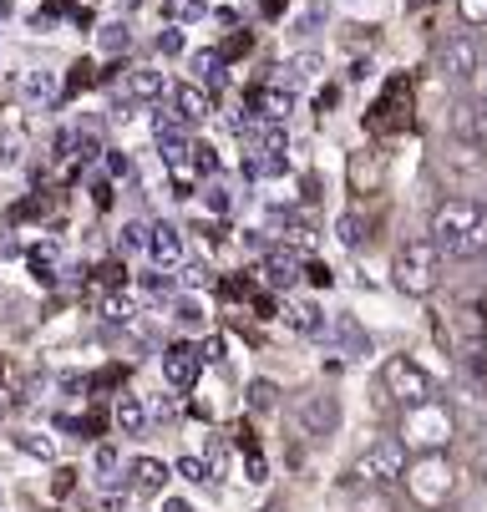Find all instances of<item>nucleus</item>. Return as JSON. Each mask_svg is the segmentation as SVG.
Listing matches in <instances>:
<instances>
[{
	"label": "nucleus",
	"mask_w": 487,
	"mask_h": 512,
	"mask_svg": "<svg viewBox=\"0 0 487 512\" xmlns=\"http://www.w3.org/2000/svg\"><path fill=\"white\" fill-rule=\"evenodd\" d=\"M432 239L452 259H477L487 254V208L477 198H447L432 213Z\"/></svg>",
	"instance_id": "obj_1"
},
{
	"label": "nucleus",
	"mask_w": 487,
	"mask_h": 512,
	"mask_svg": "<svg viewBox=\"0 0 487 512\" xmlns=\"http://www.w3.org/2000/svg\"><path fill=\"white\" fill-rule=\"evenodd\" d=\"M391 279H396L401 295L427 300L432 289H437V279H442V249H437V239H406L396 249V259H391Z\"/></svg>",
	"instance_id": "obj_2"
},
{
	"label": "nucleus",
	"mask_w": 487,
	"mask_h": 512,
	"mask_svg": "<svg viewBox=\"0 0 487 512\" xmlns=\"http://www.w3.org/2000/svg\"><path fill=\"white\" fill-rule=\"evenodd\" d=\"M452 487H457V472L442 452H422V462L406 467V492L416 507H442L452 497Z\"/></svg>",
	"instance_id": "obj_3"
},
{
	"label": "nucleus",
	"mask_w": 487,
	"mask_h": 512,
	"mask_svg": "<svg viewBox=\"0 0 487 512\" xmlns=\"http://www.w3.org/2000/svg\"><path fill=\"white\" fill-rule=\"evenodd\" d=\"M381 386H386V396H396L401 406H427V401H437V381H432L411 355L381 360Z\"/></svg>",
	"instance_id": "obj_4"
},
{
	"label": "nucleus",
	"mask_w": 487,
	"mask_h": 512,
	"mask_svg": "<svg viewBox=\"0 0 487 512\" xmlns=\"http://www.w3.org/2000/svg\"><path fill=\"white\" fill-rule=\"evenodd\" d=\"M401 436H406V447H416V452H442V447L452 442V411H447L442 401L406 406Z\"/></svg>",
	"instance_id": "obj_5"
},
{
	"label": "nucleus",
	"mask_w": 487,
	"mask_h": 512,
	"mask_svg": "<svg viewBox=\"0 0 487 512\" xmlns=\"http://www.w3.org/2000/svg\"><path fill=\"white\" fill-rule=\"evenodd\" d=\"M356 482L366 487H391V482H406V442H396V436H381V442H371L361 457H356Z\"/></svg>",
	"instance_id": "obj_6"
},
{
	"label": "nucleus",
	"mask_w": 487,
	"mask_h": 512,
	"mask_svg": "<svg viewBox=\"0 0 487 512\" xmlns=\"http://www.w3.org/2000/svg\"><path fill=\"white\" fill-rule=\"evenodd\" d=\"M366 127L381 132V137L411 127V82H406V77H391V82H386V92H381L376 107L366 112Z\"/></svg>",
	"instance_id": "obj_7"
},
{
	"label": "nucleus",
	"mask_w": 487,
	"mask_h": 512,
	"mask_svg": "<svg viewBox=\"0 0 487 512\" xmlns=\"http://www.w3.org/2000/svg\"><path fill=\"white\" fill-rule=\"evenodd\" d=\"M203 345H193V340H173L168 350H163V381L173 386V391H193V381H198V371H203Z\"/></svg>",
	"instance_id": "obj_8"
},
{
	"label": "nucleus",
	"mask_w": 487,
	"mask_h": 512,
	"mask_svg": "<svg viewBox=\"0 0 487 512\" xmlns=\"http://www.w3.org/2000/svg\"><path fill=\"white\" fill-rule=\"evenodd\" d=\"M163 92H168V77L158 66H132V71H122L117 107H148V102H163Z\"/></svg>",
	"instance_id": "obj_9"
},
{
	"label": "nucleus",
	"mask_w": 487,
	"mask_h": 512,
	"mask_svg": "<svg viewBox=\"0 0 487 512\" xmlns=\"http://www.w3.org/2000/svg\"><path fill=\"white\" fill-rule=\"evenodd\" d=\"M330 355H345V360H361V355H371V335L351 320V315H335V320H325V330L315 335Z\"/></svg>",
	"instance_id": "obj_10"
},
{
	"label": "nucleus",
	"mask_w": 487,
	"mask_h": 512,
	"mask_svg": "<svg viewBox=\"0 0 487 512\" xmlns=\"http://www.w3.org/2000/svg\"><path fill=\"white\" fill-rule=\"evenodd\" d=\"M437 71L447 82H467V77H477L482 71V51H477V41L472 36H452L442 51H437Z\"/></svg>",
	"instance_id": "obj_11"
},
{
	"label": "nucleus",
	"mask_w": 487,
	"mask_h": 512,
	"mask_svg": "<svg viewBox=\"0 0 487 512\" xmlns=\"http://www.w3.org/2000/svg\"><path fill=\"white\" fill-rule=\"evenodd\" d=\"M249 112L264 117V122H290V112H295V92L280 87V82L254 87V92H249Z\"/></svg>",
	"instance_id": "obj_12"
},
{
	"label": "nucleus",
	"mask_w": 487,
	"mask_h": 512,
	"mask_svg": "<svg viewBox=\"0 0 487 512\" xmlns=\"http://www.w3.org/2000/svg\"><path fill=\"white\" fill-rule=\"evenodd\" d=\"M320 71H325V56H320V51H300V56L280 61V71H274V82L290 87V92H305V87L320 77Z\"/></svg>",
	"instance_id": "obj_13"
},
{
	"label": "nucleus",
	"mask_w": 487,
	"mask_h": 512,
	"mask_svg": "<svg viewBox=\"0 0 487 512\" xmlns=\"http://www.w3.org/2000/svg\"><path fill=\"white\" fill-rule=\"evenodd\" d=\"M280 320H285L295 335H310V340L325 330V315H320V305H315V300H305V295H285V300H280Z\"/></svg>",
	"instance_id": "obj_14"
},
{
	"label": "nucleus",
	"mask_w": 487,
	"mask_h": 512,
	"mask_svg": "<svg viewBox=\"0 0 487 512\" xmlns=\"http://www.w3.org/2000/svg\"><path fill=\"white\" fill-rule=\"evenodd\" d=\"M127 477H132V482H127L132 492H143V497H163V487H168L173 467H168V462H158V457H132Z\"/></svg>",
	"instance_id": "obj_15"
},
{
	"label": "nucleus",
	"mask_w": 487,
	"mask_h": 512,
	"mask_svg": "<svg viewBox=\"0 0 487 512\" xmlns=\"http://www.w3.org/2000/svg\"><path fill=\"white\" fill-rule=\"evenodd\" d=\"M300 426H305L310 436H330V431L340 426V401H335V396H305V401H300Z\"/></svg>",
	"instance_id": "obj_16"
},
{
	"label": "nucleus",
	"mask_w": 487,
	"mask_h": 512,
	"mask_svg": "<svg viewBox=\"0 0 487 512\" xmlns=\"http://www.w3.org/2000/svg\"><path fill=\"white\" fill-rule=\"evenodd\" d=\"M148 259H153L158 269H178V264H183V234H178L173 224H153V229H148Z\"/></svg>",
	"instance_id": "obj_17"
},
{
	"label": "nucleus",
	"mask_w": 487,
	"mask_h": 512,
	"mask_svg": "<svg viewBox=\"0 0 487 512\" xmlns=\"http://www.w3.org/2000/svg\"><path fill=\"white\" fill-rule=\"evenodd\" d=\"M300 274H305V264H300L295 249H269V254H264V279H269L274 289H285V295H290V289L300 284Z\"/></svg>",
	"instance_id": "obj_18"
},
{
	"label": "nucleus",
	"mask_w": 487,
	"mask_h": 512,
	"mask_svg": "<svg viewBox=\"0 0 487 512\" xmlns=\"http://www.w3.org/2000/svg\"><path fill=\"white\" fill-rule=\"evenodd\" d=\"M173 112L193 127V122H203L208 112H214V97H208L203 82H183V87H173Z\"/></svg>",
	"instance_id": "obj_19"
},
{
	"label": "nucleus",
	"mask_w": 487,
	"mask_h": 512,
	"mask_svg": "<svg viewBox=\"0 0 487 512\" xmlns=\"http://www.w3.org/2000/svg\"><path fill=\"white\" fill-rule=\"evenodd\" d=\"M148 406H143V396H117L112 401V426L122 431V436H143L148 431Z\"/></svg>",
	"instance_id": "obj_20"
},
{
	"label": "nucleus",
	"mask_w": 487,
	"mask_h": 512,
	"mask_svg": "<svg viewBox=\"0 0 487 512\" xmlns=\"http://www.w3.org/2000/svg\"><path fill=\"white\" fill-rule=\"evenodd\" d=\"M97 487H102V492H117V487H122V452L107 447V442L97 447Z\"/></svg>",
	"instance_id": "obj_21"
},
{
	"label": "nucleus",
	"mask_w": 487,
	"mask_h": 512,
	"mask_svg": "<svg viewBox=\"0 0 487 512\" xmlns=\"http://www.w3.org/2000/svg\"><path fill=\"white\" fill-rule=\"evenodd\" d=\"M447 122H452V132H457L462 142H477V132H482V117H477V107H472V102H452Z\"/></svg>",
	"instance_id": "obj_22"
},
{
	"label": "nucleus",
	"mask_w": 487,
	"mask_h": 512,
	"mask_svg": "<svg viewBox=\"0 0 487 512\" xmlns=\"http://www.w3.org/2000/svg\"><path fill=\"white\" fill-rule=\"evenodd\" d=\"M31 274H36L41 284H56V274H61V249H56V244L31 249Z\"/></svg>",
	"instance_id": "obj_23"
},
{
	"label": "nucleus",
	"mask_w": 487,
	"mask_h": 512,
	"mask_svg": "<svg viewBox=\"0 0 487 512\" xmlns=\"http://www.w3.org/2000/svg\"><path fill=\"white\" fill-rule=\"evenodd\" d=\"M21 97L26 102H51L56 97V77H51V71H26V77H21Z\"/></svg>",
	"instance_id": "obj_24"
},
{
	"label": "nucleus",
	"mask_w": 487,
	"mask_h": 512,
	"mask_svg": "<svg viewBox=\"0 0 487 512\" xmlns=\"http://www.w3.org/2000/svg\"><path fill=\"white\" fill-rule=\"evenodd\" d=\"M97 46H102L107 56H122V51L132 46V26H127V21H107V26L97 31Z\"/></svg>",
	"instance_id": "obj_25"
},
{
	"label": "nucleus",
	"mask_w": 487,
	"mask_h": 512,
	"mask_svg": "<svg viewBox=\"0 0 487 512\" xmlns=\"http://www.w3.org/2000/svg\"><path fill=\"white\" fill-rule=\"evenodd\" d=\"M224 61H229L224 51H198V56L188 61V66H193V82H203V87H214V82H219V66H224Z\"/></svg>",
	"instance_id": "obj_26"
},
{
	"label": "nucleus",
	"mask_w": 487,
	"mask_h": 512,
	"mask_svg": "<svg viewBox=\"0 0 487 512\" xmlns=\"http://www.w3.org/2000/svg\"><path fill=\"white\" fill-rule=\"evenodd\" d=\"M203 208L224 218V213L234 208V188H229L224 178H208V183H203Z\"/></svg>",
	"instance_id": "obj_27"
},
{
	"label": "nucleus",
	"mask_w": 487,
	"mask_h": 512,
	"mask_svg": "<svg viewBox=\"0 0 487 512\" xmlns=\"http://www.w3.org/2000/svg\"><path fill=\"white\" fill-rule=\"evenodd\" d=\"M16 447H21L26 457H41V462H56V442H51V436H41V431H16Z\"/></svg>",
	"instance_id": "obj_28"
},
{
	"label": "nucleus",
	"mask_w": 487,
	"mask_h": 512,
	"mask_svg": "<svg viewBox=\"0 0 487 512\" xmlns=\"http://www.w3.org/2000/svg\"><path fill=\"white\" fill-rule=\"evenodd\" d=\"M102 320H107V325H137V305H132L127 295H107V300H102Z\"/></svg>",
	"instance_id": "obj_29"
},
{
	"label": "nucleus",
	"mask_w": 487,
	"mask_h": 512,
	"mask_svg": "<svg viewBox=\"0 0 487 512\" xmlns=\"http://www.w3.org/2000/svg\"><path fill=\"white\" fill-rule=\"evenodd\" d=\"M137 249L148 254V224H137V218H127L122 234H117V254H137Z\"/></svg>",
	"instance_id": "obj_30"
},
{
	"label": "nucleus",
	"mask_w": 487,
	"mask_h": 512,
	"mask_svg": "<svg viewBox=\"0 0 487 512\" xmlns=\"http://www.w3.org/2000/svg\"><path fill=\"white\" fill-rule=\"evenodd\" d=\"M203 16H208V0H168L173 26H188V21H203Z\"/></svg>",
	"instance_id": "obj_31"
},
{
	"label": "nucleus",
	"mask_w": 487,
	"mask_h": 512,
	"mask_svg": "<svg viewBox=\"0 0 487 512\" xmlns=\"http://www.w3.org/2000/svg\"><path fill=\"white\" fill-rule=\"evenodd\" d=\"M335 234H340V244H345V249H361V239H366V224H361V213H340Z\"/></svg>",
	"instance_id": "obj_32"
},
{
	"label": "nucleus",
	"mask_w": 487,
	"mask_h": 512,
	"mask_svg": "<svg viewBox=\"0 0 487 512\" xmlns=\"http://www.w3.org/2000/svg\"><path fill=\"white\" fill-rule=\"evenodd\" d=\"M274 396H280V386H274V381H249V406L254 411H269Z\"/></svg>",
	"instance_id": "obj_33"
},
{
	"label": "nucleus",
	"mask_w": 487,
	"mask_h": 512,
	"mask_svg": "<svg viewBox=\"0 0 487 512\" xmlns=\"http://www.w3.org/2000/svg\"><path fill=\"white\" fill-rule=\"evenodd\" d=\"M224 457H229V452H224V442H219V436H208V447H203V462H208V472H214V482L224 477Z\"/></svg>",
	"instance_id": "obj_34"
},
{
	"label": "nucleus",
	"mask_w": 487,
	"mask_h": 512,
	"mask_svg": "<svg viewBox=\"0 0 487 512\" xmlns=\"http://www.w3.org/2000/svg\"><path fill=\"white\" fill-rule=\"evenodd\" d=\"M178 472H183L188 482H198V487H203V482H214V472H208V462H203V457H183V462H178Z\"/></svg>",
	"instance_id": "obj_35"
},
{
	"label": "nucleus",
	"mask_w": 487,
	"mask_h": 512,
	"mask_svg": "<svg viewBox=\"0 0 487 512\" xmlns=\"http://www.w3.org/2000/svg\"><path fill=\"white\" fill-rule=\"evenodd\" d=\"M457 16L467 26H487V0H457Z\"/></svg>",
	"instance_id": "obj_36"
},
{
	"label": "nucleus",
	"mask_w": 487,
	"mask_h": 512,
	"mask_svg": "<svg viewBox=\"0 0 487 512\" xmlns=\"http://www.w3.org/2000/svg\"><path fill=\"white\" fill-rule=\"evenodd\" d=\"M325 21H330V11H325V6H310V11L295 21V36H310V31H320Z\"/></svg>",
	"instance_id": "obj_37"
},
{
	"label": "nucleus",
	"mask_w": 487,
	"mask_h": 512,
	"mask_svg": "<svg viewBox=\"0 0 487 512\" xmlns=\"http://www.w3.org/2000/svg\"><path fill=\"white\" fill-rule=\"evenodd\" d=\"M92 82H102V71H92V61H77V66H72V82H66V87L82 92V87H92Z\"/></svg>",
	"instance_id": "obj_38"
},
{
	"label": "nucleus",
	"mask_w": 487,
	"mask_h": 512,
	"mask_svg": "<svg viewBox=\"0 0 487 512\" xmlns=\"http://www.w3.org/2000/svg\"><path fill=\"white\" fill-rule=\"evenodd\" d=\"M183 284L188 289H208V284H214V269H208V264H188L183 269Z\"/></svg>",
	"instance_id": "obj_39"
},
{
	"label": "nucleus",
	"mask_w": 487,
	"mask_h": 512,
	"mask_svg": "<svg viewBox=\"0 0 487 512\" xmlns=\"http://www.w3.org/2000/svg\"><path fill=\"white\" fill-rule=\"evenodd\" d=\"M249 51H254V36H249V31H234V36L224 41V56H229V61H234V56H249Z\"/></svg>",
	"instance_id": "obj_40"
},
{
	"label": "nucleus",
	"mask_w": 487,
	"mask_h": 512,
	"mask_svg": "<svg viewBox=\"0 0 487 512\" xmlns=\"http://www.w3.org/2000/svg\"><path fill=\"white\" fill-rule=\"evenodd\" d=\"M72 487H77V472H72V467H56V477H51V492H56V497H66Z\"/></svg>",
	"instance_id": "obj_41"
},
{
	"label": "nucleus",
	"mask_w": 487,
	"mask_h": 512,
	"mask_svg": "<svg viewBox=\"0 0 487 512\" xmlns=\"http://www.w3.org/2000/svg\"><path fill=\"white\" fill-rule=\"evenodd\" d=\"M198 173H203V178L219 173V158H214V148H208V142H198Z\"/></svg>",
	"instance_id": "obj_42"
},
{
	"label": "nucleus",
	"mask_w": 487,
	"mask_h": 512,
	"mask_svg": "<svg viewBox=\"0 0 487 512\" xmlns=\"http://www.w3.org/2000/svg\"><path fill=\"white\" fill-rule=\"evenodd\" d=\"M173 320H178L183 330H198V325H203V315H198V305H188V300L178 305V315H173Z\"/></svg>",
	"instance_id": "obj_43"
},
{
	"label": "nucleus",
	"mask_w": 487,
	"mask_h": 512,
	"mask_svg": "<svg viewBox=\"0 0 487 512\" xmlns=\"http://www.w3.org/2000/svg\"><path fill=\"white\" fill-rule=\"evenodd\" d=\"M305 279H310V284H325V289L335 284V274H330V264H305Z\"/></svg>",
	"instance_id": "obj_44"
},
{
	"label": "nucleus",
	"mask_w": 487,
	"mask_h": 512,
	"mask_svg": "<svg viewBox=\"0 0 487 512\" xmlns=\"http://www.w3.org/2000/svg\"><path fill=\"white\" fill-rule=\"evenodd\" d=\"M158 51H163V56H178V51H183V36H178V31H163V36H158Z\"/></svg>",
	"instance_id": "obj_45"
},
{
	"label": "nucleus",
	"mask_w": 487,
	"mask_h": 512,
	"mask_svg": "<svg viewBox=\"0 0 487 512\" xmlns=\"http://www.w3.org/2000/svg\"><path fill=\"white\" fill-rule=\"evenodd\" d=\"M249 482H269V467H264L259 452H249Z\"/></svg>",
	"instance_id": "obj_46"
},
{
	"label": "nucleus",
	"mask_w": 487,
	"mask_h": 512,
	"mask_svg": "<svg viewBox=\"0 0 487 512\" xmlns=\"http://www.w3.org/2000/svg\"><path fill=\"white\" fill-rule=\"evenodd\" d=\"M107 168H112V178H127V173H132V163H127L122 153H112V158H107Z\"/></svg>",
	"instance_id": "obj_47"
},
{
	"label": "nucleus",
	"mask_w": 487,
	"mask_h": 512,
	"mask_svg": "<svg viewBox=\"0 0 487 512\" xmlns=\"http://www.w3.org/2000/svg\"><path fill=\"white\" fill-rule=\"evenodd\" d=\"M234 436H239V447H244V452H259V447H254V431H249L244 421H239V431H234Z\"/></svg>",
	"instance_id": "obj_48"
},
{
	"label": "nucleus",
	"mask_w": 487,
	"mask_h": 512,
	"mask_svg": "<svg viewBox=\"0 0 487 512\" xmlns=\"http://www.w3.org/2000/svg\"><path fill=\"white\" fill-rule=\"evenodd\" d=\"M163 512H193V507H188L183 497H163Z\"/></svg>",
	"instance_id": "obj_49"
},
{
	"label": "nucleus",
	"mask_w": 487,
	"mask_h": 512,
	"mask_svg": "<svg viewBox=\"0 0 487 512\" xmlns=\"http://www.w3.org/2000/svg\"><path fill=\"white\" fill-rule=\"evenodd\" d=\"M482 112H487V71H482Z\"/></svg>",
	"instance_id": "obj_50"
},
{
	"label": "nucleus",
	"mask_w": 487,
	"mask_h": 512,
	"mask_svg": "<svg viewBox=\"0 0 487 512\" xmlns=\"http://www.w3.org/2000/svg\"><path fill=\"white\" fill-rule=\"evenodd\" d=\"M6 411H11V401H6V396H0V421H6Z\"/></svg>",
	"instance_id": "obj_51"
},
{
	"label": "nucleus",
	"mask_w": 487,
	"mask_h": 512,
	"mask_svg": "<svg viewBox=\"0 0 487 512\" xmlns=\"http://www.w3.org/2000/svg\"><path fill=\"white\" fill-rule=\"evenodd\" d=\"M422 6H432V0H411V11H422Z\"/></svg>",
	"instance_id": "obj_52"
},
{
	"label": "nucleus",
	"mask_w": 487,
	"mask_h": 512,
	"mask_svg": "<svg viewBox=\"0 0 487 512\" xmlns=\"http://www.w3.org/2000/svg\"><path fill=\"white\" fill-rule=\"evenodd\" d=\"M482 462H487V436H482Z\"/></svg>",
	"instance_id": "obj_53"
},
{
	"label": "nucleus",
	"mask_w": 487,
	"mask_h": 512,
	"mask_svg": "<svg viewBox=\"0 0 487 512\" xmlns=\"http://www.w3.org/2000/svg\"><path fill=\"white\" fill-rule=\"evenodd\" d=\"M36 512H61V507H36Z\"/></svg>",
	"instance_id": "obj_54"
},
{
	"label": "nucleus",
	"mask_w": 487,
	"mask_h": 512,
	"mask_svg": "<svg viewBox=\"0 0 487 512\" xmlns=\"http://www.w3.org/2000/svg\"><path fill=\"white\" fill-rule=\"evenodd\" d=\"M0 376H6V360H0Z\"/></svg>",
	"instance_id": "obj_55"
},
{
	"label": "nucleus",
	"mask_w": 487,
	"mask_h": 512,
	"mask_svg": "<svg viewBox=\"0 0 487 512\" xmlns=\"http://www.w3.org/2000/svg\"><path fill=\"white\" fill-rule=\"evenodd\" d=\"M127 6H137V0H127Z\"/></svg>",
	"instance_id": "obj_56"
}]
</instances>
